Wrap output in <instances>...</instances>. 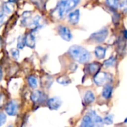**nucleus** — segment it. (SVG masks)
<instances>
[{
  "label": "nucleus",
  "mask_w": 127,
  "mask_h": 127,
  "mask_svg": "<svg viewBox=\"0 0 127 127\" xmlns=\"http://www.w3.org/2000/svg\"><path fill=\"white\" fill-rule=\"evenodd\" d=\"M2 76H3V72H2V69L1 67L0 66V80L2 79Z\"/></svg>",
  "instance_id": "nucleus-31"
},
{
  "label": "nucleus",
  "mask_w": 127,
  "mask_h": 127,
  "mask_svg": "<svg viewBox=\"0 0 127 127\" xmlns=\"http://www.w3.org/2000/svg\"><path fill=\"white\" fill-rule=\"evenodd\" d=\"M112 86L110 84H106L103 90V93H102L103 97L106 99H109L112 95Z\"/></svg>",
  "instance_id": "nucleus-15"
},
{
  "label": "nucleus",
  "mask_w": 127,
  "mask_h": 127,
  "mask_svg": "<svg viewBox=\"0 0 127 127\" xmlns=\"http://www.w3.org/2000/svg\"><path fill=\"white\" fill-rule=\"evenodd\" d=\"M124 36H125L126 39H127V31H124Z\"/></svg>",
  "instance_id": "nucleus-33"
},
{
  "label": "nucleus",
  "mask_w": 127,
  "mask_h": 127,
  "mask_svg": "<svg viewBox=\"0 0 127 127\" xmlns=\"http://www.w3.org/2000/svg\"><path fill=\"white\" fill-rule=\"evenodd\" d=\"M1 45H2V39H1V37L0 36V48L1 47Z\"/></svg>",
  "instance_id": "nucleus-32"
},
{
  "label": "nucleus",
  "mask_w": 127,
  "mask_h": 127,
  "mask_svg": "<svg viewBox=\"0 0 127 127\" xmlns=\"http://www.w3.org/2000/svg\"><path fill=\"white\" fill-rule=\"evenodd\" d=\"M43 19L40 16H36L31 22V26H32L33 28H39L43 26Z\"/></svg>",
  "instance_id": "nucleus-12"
},
{
  "label": "nucleus",
  "mask_w": 127,
  "mask_h": 127,
  "mask_svg": "<svg viewBox=\"0 0 127 127\" xmlns=\"http://www.w3.org/2000/svg\"><path fill=\"white\" fill-rule=\"evenodd\" d=\"M6 120H7L6 115H5L4 113L0 112V127L2 126V125L5 123Z\"/></svg>",
  "instance_id": "nucleus-27"
},
{
  "label": "nucleus",
  "mask_w": 127,
  "mask_h": 127,
  "mask_svg": "<svg viewBox=\"0 0 127 127\" xmlns=\"http://www.w3.org/2000/svg\"><path fill=\"white\" fill-rule=\"evenodd\" d=\"M2 99H3L2 96H0V106H1V103H2Z\"/></svg>",
  "instance_id": "nucleus-34"
},
{
  "label": "nucleus",
  "mask_w": 127,
  "mask_h": 127,
  "mask_svg": "<svg viewBox=\"0 0 127 127\" xmlns=\"http://www.w3.org/2000/svg\"><path fill=\"white\" fill-rule=\"evenodd\" d=\"M89 114V115H91V117L92 118V119H93V121H94V122H95V124H97V125H103V120L100 116H98V115L95 113V111H91Z\"/></svg>",
  "instance_id": "nucleus-16"
},
{
  "label": "nucleus",
  "mask_w": 127,
  "mask_h": 127,
  "mask_svg": "<svg viewBox=\"0 0 127 127\" xmlns=\"http://www.w3.org/2000/svg\"><path fill=\"white\" fill-rule=\"evenodd\" d=\"M95 96L92 91H87L85 93L84 98H83L85 104H87V105L91 104L95 101Z\"/></svg>",
  "instance_id": "nucleus-13"
},
{
  "label": "nucleus",
  "mask_w": 127,
  "mask_h": 127,
  "mask_svg": "<svg viewBox=\"0 0 127 127\" xmlns=\"http://www.w3.org/2000/svg\"><path fill=\"white\" fill-rule=\"evenodd\" d=\"M28 82L29 84V86L32 89H36L38 86V82L36 78L34 76H30L28 78Z\"/></svg>",
  "instance_id": "nucleus-19"
},
{
  "label": "nucleus",
  "mask_w": 127,
  "mask_h": 127,
  "mask_svg": "<svg viewBox=\"0 0 127 127\" xmlns=\"http://www.w3.org/2000/svg\"><path fill=\"white\" fill-rule=\"evenodd\" d=\"M58 33L60 36L65 41H70L72 39V34L70 29L64 25H60L58 27Z\"/></svg>",
  "instance_id": "nucleus-4"
},
{
  "label": "nucleus",
  "mask_w": 127,
  "mask_h": 127,
  "mask_svg": "<svg viewBox=\"0 0 127 127\" xmlns=\"http://www.w3.org/2000/svg\"><path fill=\"white\" fill-rule=\"evenodd\" d=\"M62 105V100L60 98L55 97H51L47 101V106L51 110H57Z\"/></svg>",
  "instance_id": "nucleus-7"
},
{
  "label": "nucleus",
  "mask_w": 127,
  "mask_h": 127,
  "mask_svg": "<svg viewBox=\"0 0 127 127\" xmlns=\"http://www.w3.org/2000/svg\"><path fill=\"white\" fill-rule=\"evenodd\" d=\"M80 10H75L68 14V22L72 25H77L80 19Z\"/></svg>",
  "instance_id": "nucleus-9"
},
{
  "label": "nucleus",
  "mask_w": 127,
  "mask_h": 127,
  "mask_svg": "<svg viewBox=\"0 0 127 127\" xmlns=\"http://www.w3.org/2000/svg\"><path fill=\"white\" fill-rule=\"evenodd\" d=\"M108 79V74L106 72H97L95 77L94 81L97 86H103Z\"/></svg>",
  "instance_id": "nucleus-8"
},
{
  "label": "nucleus",
  "mask_w": 127,
  "mask_h": 127,
  "mask_svg": "<svg viewBox=\"0 0 127 127\" xmlns=\"http://www.w3.org/2000/svg\"><path fill=\"white\" fill-rule=\"evenodd\" d=\"M25 45L29 47V48H34L35 44H36V39L35 36L32 33H28L25 36Z\"/></svg>",
  "instance_id": "nucleus-11"
},
{
  "label": "nucleus",
  "mask_w": 127,
  "mask_h": 127,
  "mask_svg": "<svg viewBox=\"0 0 127 127\" xmlns=\"http://www.w3.org/2000/svg\"><path fill=\"white\" fill-rule=\"evenodd\" d=\"M68 52L74 60L80 63H86L91 60V54L82 46L72 45L70 47Z\"/></svg>",
  "instance_id": "nucleus-2"
},
{
  "label": "nucleus",
  "mask_w": 127,
  "mask_h": 127,
  "mask_svg": "<svg viewBox=\"0 0 127 127\" xmlns=\"http://www.w3.org/2000/svg\"><path fill=\"white\" fill-rule=\"evenodd\" d=\"M115 63V58L114 57H112L104 62V65L106 67H110L114 65Z\"/></svg>",
  "instance_id": "nucleus-24"
},
{
  "label": "nucleus",
  "mask_w": 127,
  "mask_h": 127,
  "mask_svg": "<svg viewBox=\"0 0 127 127\" xmlns=\"http://www.w3.org/2000/svg\"><path fill=\"white\" fill-rule=\"evenodd\" d=\"M6 113L10 116H15L18 112V104L16 101H10L5 107Z\"/></svg>",
  "instance_id": "nucleus-5"
},
{
  "label": "nucleus",
  "mask_w": 127,
  "mask_h": 127,
  "mask_svg": "<svg viewBox=\"0 0 127 127\" xmlns=\"http://www.w3.org/2000/svg\"><path fill=\"white\" fill-rule=\"evenodd\" d=\"M100 68V65L97 63H91L88 65V70L89 74H96Z\"/></svg>",
  "instance_id": "nucleus-14"
},
{
  "label": "nucleus",
  "mask_w": 127,
  "mask_h": 127,
  "mask_svg": "<svg viewBox=\"0 0 127 127\" xmlns=\"http://www.w3.org/2000/svg\"><path fill=\"white\" fill-rule=\"evenodd\" d=\"M10 54H11V56H12L13 58L17 60L19 57V51L18 49L13 48V49L10 50Z\"/></svg>",
  "instance_id": "nucleus-26"
},
{
  "label": "nucleus",
  "mask_w": 127,
  "mask_h": 127,
  "mask_svg": "<svg viewBox=\"0 0 127 127\" xmlns=\"http://www.w3.org/2000/svg\"><path fill=\"white\" fill-rule=\"evenodd\" d=\"M80 0H60L54 13L58 19H62L65 17L68 13L73 10L80 2Z\"/></svg>",
  "instance_id": "nucleus-1"
},
{
  "label": "nucleus",
  "mask_w": 127,
  "mask_h": 127,
  "mask_svg": "<svg viewBox=\"0 0 127 127\" xmlns=\"http://www.w3.org/2000/svg\"><path fill=\"white\" fill-rule=\"evenodd\" d=\"M3 7H2V5L1 4V3H0V16H1V15H3Z\"/></svg>",
  "instance_id": "nucleus-30"
},
{
  "label": "nucleus",
  "mask_w": 127,
  "mask_h": 127,
  "mask_svg": "<svg viewBox=\"0 0 127 127\" xmlns=\"http://www.w3.org/2000/svg\"><path fill=\"white\" fill-rule=\"evenodd\" d=\"M95 55L98 59H103L104 58L106 55V48L98 46L95 48Z\"/></svg>",
  "instance_id": "nucleus-17"
},
{
  "label": "nucleus",
  "mask_w": 127,
  "mask_h": 127,
  "mask_svg": "<svg viewBox=\"0 0 127 127\" xmlns=\"http://www.w3.org/2000/svg\"><path fill=\"white\" fill-rule=\"evenodd\" d=\"M125 123H127V118L126 119V120H125Z\"/></svg>",
  "instance_id": "nucleus-35"
},
{
  "label": "nucleus",
  "mask_w": 127,
  "mask_h": 127,
  "mask_svg": "<svg viewBox=\"0 0 127 127\" xmlns=\"http://www.w3.org/2000/svg\"><path fill=\"white\" fill-rule=\"evenodd\" d=\"M25 46V36H19L17 40V48L19 49H22Z\"/></svg>",
  "instance_id": "nucleus-22"
},
{
  "label": "nucleus",
  "mask_w": 127,
  "mask_h": 127,
  "mask_svg": "<svg viewBox=\"0 0 127 127\" xmlns=\"http://www.w3.org/2000/svg\"><path fill=\"white\" fill-rule=\"evenodd\" d=\"M57 81L58 83L63 85V86H66V85L71 83V80L67 76H62V77L57 78Z\"/></svg>",
  "instance_id": "nucleus-20"
},
{
  "label": "nucleus",
  "mask_w": 127,
  "mask_h": 127,
  "mask_svg": "<svg viewBox=\"0 0 127 127\" xmlns=\"http://www.w3.org/2000/svg\"><path fill=\"white\" fill-rule=\"evenodd\" d=\"M95 125L92 118L91 117V115L89 114L88 115H86L83 120H82V123L80 124L81 127H94Z\"/></svg>",
  "instance_id": "nucleus-10"
},
{
  "label": "nucleus",
  "mask_w": 127,
  "mask_h": 127,
  "mask_svg": "<svg viewBox=\"0 0 127 127\" xmlns=\"http://www.w3.org/2000/svg\"><path fill=\"white\" fill-rule=\"evenodd\" d=\"M112 121H113L112 117L110 116V115L106 116V117L104 118V120H103V123H105V124H108V125L112 124Z\"/></svg>",
  "instance_id": "nucleus-28"
},
{
  "label": "nucleus",
  "mask_w": 127,
  "mask_h": 127,
  "mask_svg": "<svg viewBox=\"0 0 127 127\" xmlns=\"http://www.w3.org/2000/svg\"><path fill=\"white\" fill-rule=\"evenodd\" d=\"M4 15L3 14V15H1V16H0V28H1V26L3 25V23L4 22Z\"/></svg>",
  "instance_id": "nucleus-29"
},
{
  "label": "nucleus",
  "mask_w": 127,
  "mask_h": 127,
  "mask_svg": "<svg viewBox=\"0 0 127 127\" xmlns=\"http://www.w3.org/2000/svg\"><path fill=\"white\" fill-rule=\"evenodd\" d=\"M2 7H3V12L7 14L10 13L13 10V7L11 2H9V1L4 3L2 4Z\"/></svg>",
  "instance_id": "nucleus-18"
},
{
  "label": "nucleus",
  "mask_w": 127,
  "mask_h": 127,
  "mask_svg": "<svg viewBox=\"0 0 127 127\" xmlns=\"http://www.w3.org/2000/svg\"><path fill=\"white\" fill-rule=\"evenodd\" d=\"M108 30L107 28H103L101 30H100L99 31H97L94 33H92L90 36V39H92V41H95L96 42H103L106 38L108 36Z\"/></svg>",
  "instance_id": "nucleus-3"
},
{
  "label": "nucleus",
  "mask_w": 127,
  "mask_h": 127,
  "mask_svg": "<svg viewBox=\"0 0 127 127\" xmlns=\"http://www.w3.org/2000/svg\"><path fill=\"white\" fill-rule=\"evenodd\" d=\"M34 4H36V6H37L39 8L42 9L43 7H45V1L46 0H31Z\"/></svg>",
  "instance_id": "nucleus-23"
},
{
  "label": "nucleus",
  "mask_w": 127,
  "mask_h": 127,
  "mask_svg": "<svg viewBox=\"0 0 127 127\" xmlns=\"http://www.w3.org/2000/svg\"><path fill=\"white\" fill-rule=\"evenodd\" d=\"M47 96L40 91H35L31 94V99L35 103H43L46 100Z\"/></svg>",
  "instance_id": "nucleus-6"
},
{
  "label": "nucleus",
  "mask_w": 127,
  "mask_h": 127,
  "mask_svg": "<svg viewBox=\"0 0 127 127\" xmlns=\"http://www.w3.org/2000/svg\"><path fill=\"white\" fill-rule=\"evenodd\" d=\"M119 1V7L123 11L127 10V0H118Z\"/></svg>",
  "instance_id": "nucleus-25"
},
{
  "label": "nucleus",
  "mask_w": 127,
  "mask_h": 127,
  "mask_svg": "<svg viewBox=\"0 0 127 127\" xmlns=\"http://www.w3.org/2000/svg\"><path fill=\"white\" fill-rule=\"evenodd\" d=\"M106 2L107 5L112 9H117L119 7L118 0H106Z\"/></svg>",
  "instance_id": "nucleus-21"
}]
</instances>
